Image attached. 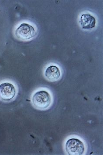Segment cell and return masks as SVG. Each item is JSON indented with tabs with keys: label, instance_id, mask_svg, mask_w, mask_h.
I'll return each mask as SVG.
<instances>
[{
	"label": "cell",
	"instance_id": "7a4b0ae2",
	"mask_svg": "<svg viewBox=\"0 0 103 155\" xmlns=\"http://www.w3.org/2000/svg\"><path fill=\"white\" fill-rule=\"evenodd\" d=\"M16 37L21 40H30L36 35V31L32 25L29 24H21L15 31Z\"/></svg>",
	"mask_w": 103,
	"mask_h": 155
},
{
	"label": "cell",
	"instance_id": "6da1fadb",
	"mask_svg": "<svg viewBox=\"0 0 103 155\" xmlns=\"http://www.w3.org/2000/svg\"><path fill=\"white\" fill-rule=\"evenodd\" d=\"M51 95L47 91H38L32 97L33 104L38 109H45L48 108L51 104Z\"/></svg>",
	"mask_w": 103,
	"mask_h": 155
},
{
	"label": "cell",
	"instance_id": "5b68a950",
	"mask_svg": "<svg viewBox=\"0 0 103 155\" xmlns=\"http://www.w3.org/2000/svg\"><path fill=\"white\" fill-rule=\"evenodd\" d=\"M79 22L83 29H91L95 27L96 19L91 15L83 14L80 17Z\"/></svg>",
	"mask_w": 103,
	"mask_h": 155
},
{
	"label": "cell",
	"instance_id": "3957f363",
	"mask_svg": "<svg viewBox=\"0 0 103 155\" xmlns=\"http://www.w3.org/2000/svg\"><path fill=\"white\" fill-rule=\"evenodd\" d=\"M84 149L83 142L75 138L69 139L65 144L66 151L68 155H82L84 153Z\"/></svg>",
	"mask_w": 103,
	"mask_h": 155
},
{
	"label": "cell",
	"instance_id": "8992f818",
	"mask_svg": "<svg viewBox=\"0 0 103 155\" xmlns=\"http://www.w3.org/2000/svg\"><path fill=\"white\" fill-rule=\"evenodd\" d=\"M45 75L47 78L50 81H57L60 78V71L57 66L52 65L46 69Z\"/></svg>",
	"mask_w": 103,
	"mask_h": 155
},
{
	"label": "cell",
	"instance_id": "277c9868",
	"mask_svg": "<svg viewBox=\"0 0 103 155\" xmlns=\"http://www.w3.org/2000/svg\"><path fill=\"white\" fill-rule=\"evenodd\" d=\"M16 94L15 87L9 83H4L0 84V98L3 100H11Z\"/></svg>",
	"mask_w": 103,
	"mask_h": 155
}]
</instances>
